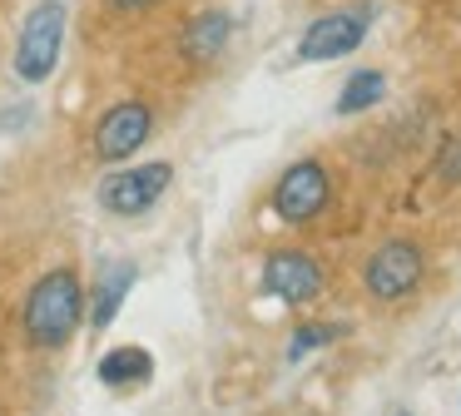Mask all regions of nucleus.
Listing matches in <instances>:
<instances>
[{
	"label": "nucleus",
	"mask_w": 461,
	"mask_h": 416,
	"mask_svg": "<svg viewBox=\"0 0 461 416\" xmlns=\"http://www.w3.org/2000/svg\"><path fill=\"white\" fill-rule=\"evenodd\" d=\"M263 287H268L278 303L303 307L322 293V263L308 253H298V248H278V253H268V263H263Z\"/></svg>",
	"instance_id": "obj_8"
},
{
	"label": "nucleus",
	"mask_w": 461,
	"mask_h": 416,
	"mask_svg": "<svg viewBox=\"0 0 461 416\" xmlns=\"http://www.w3.org/2000/svg\"><path fill=\"white\" fill-rule=\"evenodd\" d=\"M437 174L447 178V184H461V139H451V144L441 149V164H437Z\"/></svg>",
	"instance_id": "obj_14"
},
{
	"label": "nucleus",
	"mask_w": 461,
	"mask_h": 416,
	"mask_svg": "<svg viewBox=\"0 0 461 416\" xmlns=\"http://www.w3.org/2000/svg\"><path fill=\"white\" fill-rule=\"evenodd\" d=\"M328 198H332L328 168H322L318 158H298V164H288L278 174V184H273V213H278L283 223H312V218L328 208Z\"/></svg>",
	"instance_id": "obj_7"
},
{
	"label": "nucleus",
	"mask_w": 461,
	"mask_h": 416,
	"mask_svg": "<svg viewBox=\"0 0 461 416\" xmlns=\"http://www.w3.org/2000/svg\"><path fill=\"white\" fill-rule=\"evenodd\" d=\"M392 416H411V411H392Z\"/></svg>",
	"instance_id": "obj_16"
},
{
	"label": "nucleus",
	"mask_w": 461,
	"mask_h": 416,
	"mask_svg": "<svg viewBox=\"0 0 461 416\" xmlns=\"http://www.w3.org/2000/svg\"><path fill=\"white\" fill-rule=\"evenodd\" d=\"M130 287H134V263H120L110 277L100 283V293H95V303L85 307V317H90V327L95 332H104V327L114 322V312L124 307V297H130Z\"/></svg>",
	"instance_id": "obj_11"
},
{
	"label": "nucleus",
	"mask_w": 461,
	"mask_h": 416,
	"mask_svg": "<svg viewBox=\"0 0 461 416\" xmlns=\"http://www.w3.org/2000/svg\"><path fill=\"white\" fill-rule=\"evenodd\" d=\"M421 277H427V258H421L417 243L407 238H387L377 253L362 267V287H367L377 303H402L407 293H417Z\"/></svg>",
	"instance_id": "obj_5"
},
{
	"label": "nucleus",
	"mask_w": 461,
	"mask_h": 416,
	"mask_svg": "<svg viewBox=\"0 0 461 416\" xmlns=\"http://www.w3.org/2000/svg\"><path fill=\"white\" fill-rule=\"evenodd\" d=\"M382 95H387V75L382 69H357V75H348V85H342L338 95V114H362V109L382 104Z\"/></svg>",
	"instance_id": "obj_12"
},
{
	"label": "nucleus",
	"mask_w": 461,
	"mask_h": 416,
	"mask_svg": "<svg viewBox=\"0 0 461 416\" xmlns=\"http://www.w3.org/2000/svg\"><path fill=\"white\" fill-rule=\"evenodd\" d=\"M229 40H233V15L229 10L223 5L194 10V15L184 20V30H179V55L203 69V65H213V59H223Z\"/></svg>",
	"instance_id": "obj_9"
},
{
	"label": "nucleus",
	"mask_w": 461,
	"mask_h": 416,
	"mask_svg": "<svg viewBox=\"0 0 461 416\" xmlns=\"http://www.w3.org/2000/svg\"><path fill=\"white\" fill-rule=\"evenodd\" d=\"M367 25H372V5H348V10H328L318 15L298 40V59L308 65H328V59H342L367 40Z\"/></svg>",
	"instance_id": "obj_6"
},
{
	"label": "nucleus",
	"mask_w": 461,
	"mask_h": 416,
	"mask_svg": "<svg viewBox=\"0 0 461 416\" xmlns=\"http://www.w3.org/2000/svg\"><path fill=\"white\" fill-rule=\"evenodd\" d=\"M95 372H100V382L110 386V392H134V386H144L154 376V357L144 352V347L124 342V347H114V352H104Z\"/></svg>",
	"instance_id": "obj_10"
},
{
	"label": "nucleus",
	"mask_w": 461,
	"mask_h": 416,
	"mask_svg": "<svg viewBox=\"0 0 461 416\" xmlns=\"http://www.w3.org/2000/svg\"><path fill=\"white\" fill-rule=\"evenodd\" d=\"M338 337H342V327H328V322H303L298 332H293V342H288V362H303L308 352H318V347L338 342Z\"/></svg>",
	"instance_id": "obj_13"
},
{
	"label": "nucleus",
	"mask_w": 461,
	"mask_h": 416,
	"mask_svg": "<svg viewBox=\"0 0 461 416\" xmlns=\"http://www.w3.org/2000/svg\"><path fill=\"white\" fill-rule=\"evenodd\" d=\"M110 5L120 10V15H144V10H154L159 0H110Z\"/></svg>",
	"instance_id": "obj_15"
},
{
	"label": "nucleus",
	"mask_w": 461,
	"mask_h": 416,
	"mask_svg": "<svg viewBox=\"0 0 461 416\" xmlns=\"http://www.w3.org/2000/svg\"><path fill=\"white\" fill-rule=\"evenodd\" d=\"M154 104H144V99H114L110 109H104L100 119H95V134H90V149L100 164H120V158H134L144 144H149L154 134Z\"/></svg>",
	"instance_id": "obj_4"
},
{
	"label": "nucleus",
	"mask_w": 461,
	"mask_h": 416,
	"mask_svg": "<svg viewBox=\"0 0 461 416\" xmlns=\"http://www.w3.org/2000/svg\"><path fill=\"white\" fill-rule=\"evenodd\" d=\"M174 184V164L169 158H149V164H120L104 174L100 184V203L120 218H140L169 194Z\"/></svg>",
	"instance_id": "obj_3"
},
{
	"label": "nucleus",
	"mask_w": 461,
	"mask_h": 416,
	"mask_svg": "<svg viewBox=\"0 0 461 416\" xmlns=\"http://www.w3.org/2000/svg\"><path fill=\"white\" fill-rule=\"evenodd\" d=\"M65 30H70V10H65V0H41V5L25 15L21 25V40H15V79H25V85H45V79L55 75V65H60L65 55Z\"/></svg>",
	"instance_id": "obj_2"
},
{
	"label": "nucleus",
	"mask_w": 461,
	"mask_h": 416,
	"mask_svg": "<svg viewBox=\"0 0 461 416\" xmlns=\"http://www.w3.org/2000/svg\"><path fill=\"white\" fill-rule=\"evenodd\" d=\"M21 322H25V337L45 352L65 347L75 337V327L85 322V283L75 267H50L45 277H35V287L25 293V307H21Z\"/></svg>",
	"instance_id": "obj_1"
}]
</instances>
